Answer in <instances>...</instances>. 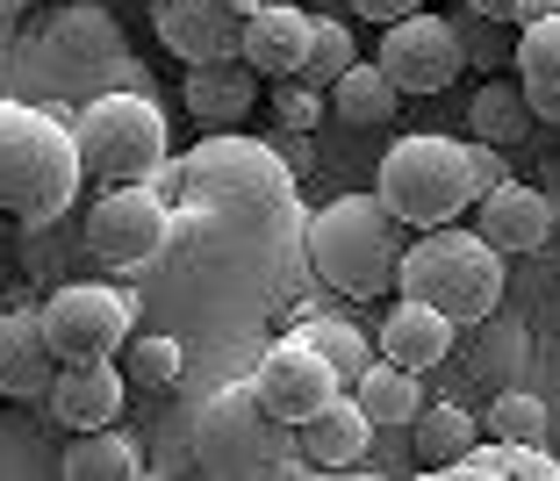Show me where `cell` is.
Wrapping results in <instances>:
<instances>
[{
    "instance_id": "obj_21",
    "label": "cell",
    "mask_w": 560,
    "mask_h": 481,
    "mask_svg": "<svg viewBox=\"0 0 560 481\" xmlns=\"http://www.w3.org/2000/svg\"><path fill=\"white\" fill-rule=\"evenodd\" d=\"M532 122H539V108H532V94H525V80H503V72H489V80L467 94V130L475 137H489V144H525L532 137Z\"/></svg>"
},
{
    "instance_id": "obj_9",
    "label": "cell",
    "mask_w": 560,
    "mask_h": 481,
    "mask_svg": "<svg viewBox=\"0 0 560 481\" xmlns=\"http://www.w3.org/2000/svg\"><path fill=\"white\" fill-rule=\"evenodd\" d=\"M173 245V201L159 180L137 187H101L94 209H86V251L116 273H151Z\"/></svg>"
},
{
    "instance_id": "obj_12",
    "label": "cell",
    "mask_w": 560,
    "mask_h": 481,
    "mask_svg": "<svg viewBox=\"0 0 560 481\" xmlns=\"http://www.w3.org/2000/svg\"><path fill=\"white\" fill-rule=\"evenodd\" d=\"M252 388H259V402L280 417V424H310L316 410H324L330 396H338V374H330V360L310 345L302 331L273 338V345L259 352V366H252Z\"/></svg>"
},
{
    "instance_id": "obj_17",
    "label": "cell",
    "mask_w": 560,
    "mask_h": 481,
    "mask_svg": "<svg viewBox=\"0 0 560 481\" xmlns=\"http://www.w3.org/2000/svg\"><path fill=\"white\" fill-rule=\"evenodd\" d=\"M58 382V352L44 338V316L8 309L0 316V402H44Z\"/></svg>"
},
{
    "instance_id": "obj_22",
    "label": "cell",
    "mask_w": 560,
    "mask_h": 481,
    "mask_svg": "<svg viewBox=\"0 0 560 481\" xmlns=\"http://www.w3.org/2000/svg\"><path fill=\"white\" fill-rule=\"evenodd\" d=\"M352 396H360V410L374 417V432H410L417 410H424V382H417L410 366L381 360V352H374V366H366L360 382H352Z\"/></svg>"
},
{
    "instance_id": "obj_37",
    "label": "cell",
    "mask_w": 560,
    "mask_h": 481,
    "mask_svg": "<svg viewBox=\"0 0 560 481\" xmlns=\"http://www.w3.org/2000/svg\"><path fill=\"white\" fill-rule=\"evenodd\" d=\"M546 15H560V0H511V30H525V22H546Z\"/></svg>"
},
{
    "instance_id": "obj_26",
    "label": "cell",
    "mask_w": 560,
    "mask_h": 481,
    "mask_svg": "<svg viewBox=\"0 0 560 481\" xmlns=\"http://www.w3.org/2000/svg\"><path fill=\"white\" fill-rule=\"evenodd\" d=\"M137 474H144V453L116 424H94L66 446V481H137Z\"/></svg>"
},
{
    "instance_id": "obj_5",
    "label": "cell",
    "mask_w": 560,
    "mask_h": 481,
    "mask_svg": "<svg viewBox=\"0 0 560 481\" xmlns=\"http://www.w3.org/2000/svg\"><path fill=\"white\" fill-rule=\"evenodd\" d=\"M396 295L431 302V309H445L453 324H481L489 309H503V251L481 231H453V223L417 231L410 245H402Z\"/></svg>"
},
{
    "instance_id": "obj_30",
    "label": "cell",
    "mask_w": 560,
    "mask_h": 481,
    "mask_svg": "<svg viewBox=\"0 0 560 481\" xmlns=\"http://www.w3.org/2000/svg\"><path fill=\"white\" fill-rule=\"evenodd\" d=\"M122 374H130L137 388H151V396H165V388L187 374V345L173 331H130V345H122Z\"/></svg>"
},
{
    "instance_id": "obj_4",
    "label": "cell",
    "mask_w": 560,
    "mask_h": 481,
    "mask_svg": "<svg viewBox=\"0 0 560 481\" xmlns=\"http://www.w3.org/2000/svg\"><path fill=\"white\" fill-rule=\"evenodd\" d=\"M72 137H80V166L94 187H137V180H159L173 166L165 108L151 94H130V86L86 94L80 116H72Z\"/></svg>"
},
{
    "instance_id": "obj_27",
    "label": "cell",
    "mask_w": 560,
    "mask_h": 481,
    "mask_svg": "<svg viewBox=\"0 0 560 481\" xmlns=\"http://www.w3.org/2000/svg\"><path fill=\"white\" fill-rule=\"evenodd\" d=\"M525 324H511V316L503 309H489L475 324V345H467V366H475L481 382L489 388H503V382H517V374H525Z\"/></svg>"
},
{
    "instance_id": "obj_16",
    "label": "cell",
    "mask_w": 560,
    "mask_h": 481,
    "mask_svg": "<svg viewBox=\"0 0 560 481\" xmlns=\"http://www.w3.org/2000/svg\"><path fill=\"white\" fill-rule=\"evenodd\" d=\"M366 446H374V417L360 410V396H352V388H338V396H330L324 410L310 417V424H295L302 467H324V474H346V467H360Z\"/></svg>"
},
{
    "instance_id": "obj_8",
    "label": "cell",
    "mask_w": 560,
    "mask_h": 481,
    "mask_svg": "<svg viewBox=\"0 0 560 481\" xmlns=\"http://www.w3.org/2000/svg\"><path fill=\"white\" fill-rule=\"evenodd\" d=\"M22 58H30V66H44V80L72 86V94H94L108 72H122V80H130L122 22L108 15V8H94V0H72V8H58L50 22H36Z\"/></svg>"
},
{
    "instance_id": "obj_2",
    "label": "cell",
    "mask_w": 560,
    "mask_h": 481,
    "mask_svg": "<svg viewBox=\"0 0 560 481\" xmlns=\"http://www.w3.org/2000/svg\"><path fill=\"white\" fill-rule=\"evenodd\" d=\"M80 137L44 101H0V216L15 223H58L80 201Z\"/></svg>"
},
{
    "instance_id": "obj_40",
    "label": "cell",
    "mask_w": 560,
    "mask_h": 481,
    "mask_svg": "<svg viewBox=\"0 0 560 481\" xmlns=\"http://www.w3.org/2000/svg\"><path fill=\"white\" fill-rule=\"evenodd\" d=\"M553 122H560V116H553Z\"/></svg>"
},
{
    "instance_id": "obj_15",
    "label": "cell",
    "mask_w": 560,
    "mask_h": 481,
    "mask_svg": "<svg viewBox=\"0 0 560 481\" xmlns=\"http://www.w3.org/2000/svg\"><path fill=\"white\" fill-rule=\"evenodd\" d=\"M310 30H316L310 8H295V0H259L245 15L237 58H245L259 80H288V72H302V58H310Z\"/></svg>"
},
{
    "instance_id": "obj_13",
    "label": "cell",
    "mask_w": 560,
    "mask_h": 481,
    "mask_svg": "<svg viewBox=\"0 0 560 481\" xmlns=\"http://www.w3.org/2000/svg\"><path fill=\"white\" fill-rule=\"evenodd\" d=\"M151 30L180 66H209V58H237L245 15L231 0H151Z\"/></svg>"
},
{
    "instance_id": "obj_6",
    "label": "cell",
    "mask_w": 560,
    "mask_h": 481,
    "mask_svg": "<svg viewBox=\"0 0 560 481\" xmlns=\"http://www.w3.org/2000/svg\"><path fill=\"white\" fill-rule=\"evenodd\" d=\"M374 195L388 201L410 231H439V223H453L460 209H475L467 144H460V137H439V130L396 137V144H388V159H381Z\"/></svg>"
},
{
    "instance_id": "obj_38",
    "label": "cell",
    "mask_w": 560,
    "mask_h": 481,
    "mask_svg": "<svg viewBox=\"0 0 560 481\" xmlns=\"http://www.w3.org/2000/svg\"><path fill=\"white\" fill-rule=\"evenodd\" d=\"M475 15H511V0H467Z\"/></svg>"
},
{
    "instance_id": "obj_19",
    "label": "cell",
    "mask_w": 560,
    "mask_h": 481,
    "mask_svg": "<svg viewBox=\"0 0 560 481\" xmlns=\"http://www.w3.org/2000/svg\"><path fill=\"white\" fill-rule=\"evenodd\" d=\"M475 216H481V237H489L495 251H539L546 237H553V201L525 180L489 187V195L475 201Z\"/></svg>"
},
{
    "instance_id": "obj_29",
    "label": "cell",
    "mask_w": 560,
    "mask_h": 481,
    "mask_svg": "<svg viewBox=\"0 0 560 481\" xmlns=\"http://www.w3.org/2000/svg\"><path fill=\"white\" fill-rule=\"evenodd\" d=\"M295 331L302 338H310V345L316 352H324V360H330V374H338V382H360V374H366V366H374V338H366L360 331V324H346V316H310V324H295Z\"/></svg>"
},
{
    "instance_id": "obj_35",
    "label": "cell",
    "mask_w": 560,
    "mask_h": 481,
    "mask_svg": "<svg viewBox=\"0 0 560 481\" xmlns=\"http://www.w3.org/2000/svg\"><path fill=\"white\" fill-rule=\"evenodd\" d=\"M467 173H475V201L489 195V187L511 180V166H503V144H489V137H467Z\"/></svg>"
},
{
    "instance_id": "obj_11",
    "label": "cell",
    "mask_w": 560,
    "mask_h": 481,
    "mask_svg": "<svg viewBox=\"0 0 560 481\" xmlns=\"http://www.w3.org/2000/svg\"><path fill=\"white\" fill-rule=\"evenodd\" d=\"M467 66V44H460V22L445 15H402L381 30V72L402 86V94H445V86L460 80Z\"/></svg>"
},
{
    "instance_id": "obj_1",
    "label": "cell",
    "mask_w": 560,
    "mask_h": 481,
    "mask_svg": "<svg viewBox=\"0 0 560 481\" xmlns=\"http://www.w3.org/2000/svg\"><path fill=\"white\" fill-rule=\"evenodd\" d=\"M402 231H410V223H402L381 195H330L324 209L302 216V259H310V273L330 288V295L381 302L388 288H396Z\"/></svg>"
},
{
    "instance_id": "obj_25",
    "label": "cell",
    "mask_w": 560,
    "mask_h": 481,
    "mask_svg": "<svg viewBox=\"0 0 560 481\" xmlns=\"http://www.w3.org/2000/svg\"><path fill=\"white\" fill-rule=\"evenodd\" d=\"M511 72L525 80V94H532V108H539V122H553V116H560V15L525 22V30H517Z\"/></svg>"
},
{
    "instance_id": "obj_23",
    "label": "cell",
    "mask_w": 560,
    "mask_h": 481,
    "mask_svg": "<svg viewBox=\"0 0 560 481\" xmlns=\"http://www.w3.org/2000/svg\"><path fill=\"white\" fill-rule=\"evenodd\" d=\"M330 116L338 122H352V130H381V122L396 116V101H402V86L388 80V72H381V58L374 66H366V58H352L346 72H338V80H330Z\"/></svg>"
},
{
    "instance_id": "obj_10",
    "label": "cell",
    "mask_w": 560,
    "mask_h": 481,
    "mask_svg": "<svg viewBox=\"0 0 560 481\" xmlns=\"http://www.w3.org/2000/svg\"><path fill=\"white\" fill-rule=\"evenodd\" d=\"M130 324H137L130 295H116L101 281H72L44 302V338L58 360H116L130 345Z\"/></svg>"
},
{
    "instance_id": "obj_24",
    "label": "cell",
    "mask_w": 560,
    "mask_h": 481,
    "mask_svg": "<svg viewBox=\"0 0 560 481\" xmlns=\"http://www.w3.org/2000/svg\"><path fill=\"white\" fill-rule=\"evenodd\" d=\"M475 438H481V417H467L460 402H424L417 424H410V460L424 467V474H453V460H460Z\"/></svg>"
},
{
    "instance_id": "obj_34",
    "label": "cell",
    "mask_w": 560,
    "mask_h": 481,
    "mask_svg": "<svg viewBox=\"0 0 560 481\" xmlns=\"http://www.w3.org/2000/svg\"><path fill=\"white\" fill-rule=\"evenodd\" d=\"M460 44H467V58H481V66H503V58L517 50V36L503 44V15H475V8H467V22H460Z\"/></svg>"
},
{
    "instance_id": "obj_33",
    "label": "cell",
    "mask_w": 560,
    "mask_h": 481,
    "mask_svg": "<svg viewBox=\"0 0 560 481\" xmlns=\"http://www.w3.org/2000/svg\"><path fill=\"white\" fill-rule=\"evenodd\" d=\"M324 108H330V101L316 94L310 80H295V72H288V86L273 94V122H280V130H316V122H324Z\"/></svg>"
},
{
    "instance_id": "obj_31",
    "label": "cell",
    "mask_w": 560,
    "mask_h": 481,
    "mask_svg": "<svg viewBox=\"0 0 560 481\" xmlns=\"http://www.w3.org/2000/svg\"><path fill=\"white\" fill-rule=\"evenodd\" d=\"M360 58V44H352V30L346 22H330V15H316V30H310V58H302V72L295 80H310L316 94H330V80Z\"/></svg>"
},
{
    "instance_id": "obj_7",
    "label": "cell",
    "mask_w": 560,
    "mask_h": 481,
    "mask_svg": "<svg viewBox=\"0 0 560 481\" xmlns=\"http://www.w3.org/2000/svg\"><path fill=\"white\" fill-rule=\"evenodd\" d=\"M295 424H280L273 410L259 402V388H215V402L195 417V460L209 474H273V467H302V453L288 460L295 446Z\"/></svg>"
},
{
    "instance_id": "obj_36",
    "label": "cell",
    "mask_w": 560,
    "mask_h": 481,
    "mask_svg": "<svg viewBox=\"0 0 560 481\" xmlns=\"http://www.w3.org/2000/svg\"><path fill=\"white\" fill-rule=\"evenodd\" d=\"M352 15L360 22H381V30H388V22H402V15H417V8H424V0H346Z\"/></svg>"
},
{
    "instance_id": "obj_3",
    "label": "cell",
    "mask_w": 560,
    "mask_h": 481,
    "mask_svg": "<svg viewBox=\"0 0 560 481\" xmlns=\"http://www.w3.org/2000/svg\"><path fill=\"white\" fill-rule=\"evenodd\" d=\"M159 187L180 195L173 209H252V201H295V166L280 159L273 137L201 130V144L173 159Z\"/></svg>"
},
{
    "instance_id": "obj_20",
    "label": "cell",
    "mask_w": 560,
    "mask_h": 481,
    "mask_svg": "<svg viewBox=\"0 0 560 481\" xmlns=\"http://www.w3.org/2000/svg\"><path fill=\"white\" fill-rule=\"evenodd\" d=\"M453 331H460V324L445 309H431V302H417V295H396V309L381 324V360L410 366V374H431V366L453 352Z\"/></svg>"
},
{
    "instance_id": "obj_39",
    "label": "cell",
    "mask_w": 560,
    "mask_h": 481,
    "mask_svg": "<svg viewBox=\"0 0 560 481\" xmlns=\"http://www.w3.org/2000/svg\"><path fill=\"white\" fill-rule=\"evenodd\" d=\"M22 8H36V0H0V15H22Z\"/></svg>"
},
{
    "instance_id": "obj_18",
    "label": "cell",
    "mask_w": 560,
    "mask_h": 481,
    "mask_svg": "<svg viewBox=\"0 0 560 481\" xmlns=\"http://www.w3.org/2000/svg\"><path fill=\"white\" fill-rule=\"evenodd\" d=\"M187 116L201 130H237V122L259 108V72L245 58H209V66H187Z\"/></svg>"
},
{
    "instance_id": "obj_14",
    "label": "cell",
    "mask_w": 560,
    "mask_h": 481,
    "mask_svg": "<svg viewBox=\"0 0 560 481\" xmlns=\"http://www.w3.org/2000/svg\"><path fill=\"white\" fill-rule=\"evenodd\" d=\"M122 396H130V374L116 360H58V382H50V417L66 432H94V424H116Z\"/></svg>"
},
{
    "instance_id": "obj_28",
    "label": "cell",
    "mask_w": 560,
    "mask_h": 481,
    "mask_svg": "<svg viewBox=\"0 0 560 481\" xmlns=\"http://www.w3.org/2000/svg\"><path fill=\"white\" fill-rule=\"evenodd\" d=\"M453 474H525V481H560V460L546 446L525 438H475V446L453 460Z\"/></svg>"
},
{
    "instance_id": "obj_32",
    "label": "cell",
    "mask_w": 560,
    "mask_h": 481,
    "mask_svg": "<svg viewBox=\"0 0 560 481\" xmlns=\"http://www.w3.org/2000/svg\"><path fill=\"white\" fill-rule=\"evenodd\" d=\"M481 432H489V438H525V446H539V438H546V402L532 396V388H495L489 417H481Z\"/></svg>"
}]
</instances>
